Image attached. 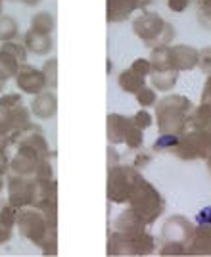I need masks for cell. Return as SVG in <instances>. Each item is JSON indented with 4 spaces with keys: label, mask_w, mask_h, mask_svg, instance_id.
Instances as JSON below:
<instances>
[{
    "label": "cell",
    "mask_w": 211,
    "mask_h": 257,
    "mask_svg": "<svg viewBox=\"0 0 211 257\" xmlns=\"http://www.w3.org/2000/svg\"><path fill=\"white\" fill-rule=\"evenodd\" d=\"M33 190H35V182L25 181V179H12L8 192H10V204L14 207H25L33 205Z\"/></svg>",
    "instance_id": "6da1fadb"
},
{
    "label": "cell",
    "mask_w": 211,
    "mask_h": 257,
    "mask_svg": "<svg viewBox=\"0 0 211 257\" xmlns=\"http://www.w3.org/2000/svg\"><path fill=\"white\" fill-rule=\"evenodd\" d=\"M18 71V60L0 50V81H6Z\"/></svg>",
    "instance_id": "5b68a950"
},
{
    "label": "cell",
    "mask_w": 211,
    "mask_h": 257,
    "mask_svg": "<svg viewBox=\"0 0 211 257\" xmlns=\"http://www.w3.org/2000/svg\"><path fill=\"white\" fill-rule=\"evenodd\" d=\"M6 167H8V160L4 156V150H0V177L6 173Z\"/></svg>",
    "instance_id": "8fae6325"
},
{
    "label": "cell",
    "mask_w": 211,
    "mask_h": 257,
    "mask_svg": "<svg viewBox=\"0 0 211 257\" xmlns=\"http://www.w3.org/2000/svg\"><path fill=\"white\" fill-rule=\"evenodd\" d=\"M27 46L31 48L33 52L37 54H44L50 50V39L44 35V33L33 31L27 35Z\"/></svg>",
    "instance_id": "277c9868"
},
{
    "label": "cell",
    "mask_w": 211,
    "mask_h": 257,
    "mask_svg": "<svg viewBox=\"0 0 211 257\" xmlns=\"http://www.w3.org/2000/svg\"><path fill=\"white\" fill-rule=\"evenodd\" d=\"M33 27H35V31L44 33V35H46V33L52 29V20H50L46 14H41V16H37V18H35Z\"/></svg>",
    "instance_id": "ba28073f"
},
{
    "label": "cell",
    "mask_w": 211,
    "mask_h": 257,
    "mask_svg": "<svg viewBox=\"0 0 211 257\" xmlns=\"http://www.w3.org/2000/svg\"><path fill=\"white\" fill-rule=\"evenodd\" d=\"M10 238H12V226L0 223V246H2V244H6Z\"/></svg>",
    "instance_id": "30bf717a"
},
{
    "label": "cell",
    "mask_w": 211,
    "mask_h": 257,
    "mask_svg": "<svg viewBox=\"0 0 211 257\" xmlns=\"http://www.w3.org/2000/svg\"><path fill=\"white\" fill-rule=\"evenodd\" d=\"M16 221H18V207H14V205H4V207L0 209V223L12 226Z\"/></svg>",
    "instance_id": "52a82bcc"
},
{
    "label": "cell",
    "mask_w": 211,
    "mask_h": 257,
    "mask_svg": "<svg viewBox=\"0 0 211 257\" xmlns=\"http://www.w3.org/2000/svg\"><path fill=\"white\" fill-rule=\"evenodd\" d=\"M2 85H4V81H0V86H2Z\"/></svg>",
    "instance_id": "7c38bea8"
},
{
    "label": "cell",
    "mask_w": 211,
    "mask_h": 257,
    "mask_svg": "<svg viewBox=\"0 0 211 257\" xmlns=\"http://www.w3.org/2000/svg\"><path fill=\"white\" fill-rule=\"evenodd\" d=\"M18 86H20L23 92H29V94H39L44 85H46V79H44V73L33 69V67H23L18 77Z\"/></svg>",
    "instance_id": "7a4b0ae2"
},
{
    "label": "cell",
    "mask_w": 211,
    "mask_h": 257,
    "mask_svg": "<svg viewBox=\"0 0 211 257\" xmlns=\"http://www.w3.org/2000/svg\"><path fill=\"white\" fill-rule=\"evenodd\" d=\"M33 113L39 117H52L56 113V98L52 94H41L33 104Z\"/></svg>",
    "instance_id": "3957f363"
},
{
    "label": "cell",
    "mask_w": 211,
    "mask_h": 257,
    "mask_svg": "<svg viewBox=\"0 0 211 257\" xmlns=\"http://www.w3.org/2000/svg\"><path fill=\"white\" fill-rule=\"evenodd\" d=\"M16 35V23L10 18H0V41H10Z\"/></svg>",
    "instance_id": "8992f818"
},
{
    "label": "cell",
    "mask_w": 211,
    "mask_h": 257,
    "mask_svg": "<svg viewBox=\"0 0 211 257\" xmlns=\"http://www.w3.org/2000/svg\"><path fill=\"white\" fill-rule=\"evenodd\" d=\"M2 52L10 54L12 58H16L18 62H21V60L25 58V52H23V48H21V46H18L16 43H6L4 46H2Z\"/></svg>",
    "instance_id": "9c48e42d"
}]
</instances>
